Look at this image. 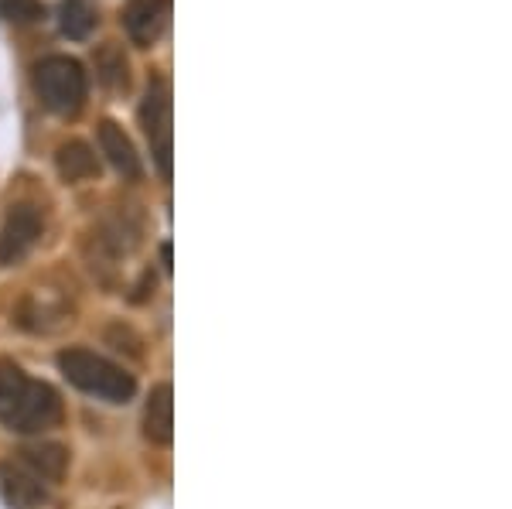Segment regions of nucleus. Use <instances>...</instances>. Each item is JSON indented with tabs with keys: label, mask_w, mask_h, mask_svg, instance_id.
I'll list each match as a JSON object with an SVG mask.
<instances>
[{
	"label": "nucleus",
	"mask_w": 512,
	"mask_h": 509,
	"mask_svg": "<svg viewBox=\"0 0 512 509\" xmlns=\"http://www.w3.org/2000/svg\"><path fill=\"white\" fill-rule=\"evenodd\" d=\"M45 18L41 0H0V21L7 24H35Z\"/></svg>",
	"instance_id": "2eb2a0df"
},
{
	"label": "nucleus",
	"mask_w": 512,
	"mask_h": 509,
	"mask_svg": "<svg viewBox=\"0 0 512 509\" xmlns=\"http://www.w3.org/2000/svg\"><path fill=\"white\" fill-rule=\"evenodd\" d=\"M171 18V0H130L123 7V31L130 35L137 48L158 45Z\"/></svg>",
	"instance_id": "423d86ee"
},
{
	"label": "nucleus",
	"mask_w": 512,
	"mask_h": 509,
	"mask_svg": "<svg viewBox=\"0 0 512 509\" xmlns=\"http://www.w3.org/2000/svg\"><path fill=\"white\" fill-rule=\"evenodd\" d=\"M59 369L76 390L106 400V404H127V400H134V393H137L134 373H127L123 366H117L106 356H99L93 349H82V346L62 349Z\"/></svg>",
	"instance_id": "f03ea898"
},
{
	"label": "nucleus",
	"mask_w": 512,
	"mask_h": 509,
	"mask_svg": "<svg viewBox=\"0 0 512 509\" xmlns=\"http://www.w3.org/2000/svg\"><path fill=\"white\" fill-rule=\"evenodd\" d=\"M99 151L106 154V161H110L113 168H117V175H123L127 182H137V178L144 175V164H140L137 147L117 120L99 123Z\"/></svg>",
	"instance_id": "6e6552de"
},
{
	"label": "nucleus",
	"mask_w": 512,
	"mask_h": 509,
	"mask_svg": "<svg viewBox=\"0 0 512 509\" xmlns=\"http://www.w3.org/2000/svg\"><path fill=\"white\" fill-rule=\"evenodd\" d=\"M99 14H96V4L93 0H62L59 7V28L65 38L72 41H86L93 35Z\"/></svg>",
	"instance_id": "ddd939ff"
},
{
	"label": "nucleus",
	"mask_w": 512,
	"mask_h": 509,
	"mask_svg": "<svg viewBox=\"0 0 512 509\" xmlns=\"http://www.w3.org/2000/svg\"><path fill=\"white\" fill-rule=\"evenodd\" d=\"M31 86H35L38 100L55 117H76L86 103L89 79L79 59L72 55H45L31 69Z\"/></svg>",
	"instance_id": "7ed1b4c3"
},
{
	"label": "nucleus",
	"mask_w": 512,
	"mask_h": 509,
	"mask_svg": "<svg viewBox=\"0 0 512 509\" xmlns=\"http://www.w3.org/2000/svg\"><path fill=\"white\" fill-rule=\"evenodd\" d=\"M144 438L158 448H168L175 441V393H171V383H158L147 397Z\"/></svg>",
	"instance_id": "1a4fd4ad"
},
{
	"label": "nucleus",
	"mask_w": 512,
	"mask_h": 509,
	"mask_svg": "<svg viewBox=\"0 0 512 509\" xmlns=\"http://www.w3.org/2000/svg\"><path fill=\"white\" fill-rule=\"evenodd\" d=\"M65 417L52 383L31 380L14 359H0V424L18 434H45Z\"/></svg>",
	"instance_id": "f257e3e1"
},
{
	"label": "nucleus",
	"mask_w": 512,
	"mask_h": 509,
	"mask_svg": "<svg viewBox=\"0 0 512 509\" xmlns=\"http://www.w3.org/2000/svg\"><path fill=\"white\" fill-rule=\"evenodd\" d=\"M18 322L28 328V332L52 335V332H62L65 325H72V315H69V308H65L62 301H59V305H55V301H48V291H35L21 305Z\"/></svg>",
	"instance_id": "9b49d317"
},
{
	"label": "nucleus",
	"mask_w": 512,
	"mask_h": 509,
	"mask_svg": "<svg viewBox=\"0 0 512 509\" xmlns=\"http://www.w3.org/2000/svg\"><path fill=\"white\" fill-rule=\"evenodd\" d=\"M14 458L28 465L35 475H41L48 486H52V482H62L65 469H69V448L55 445V441H35V445H24L21 451H14Z\"/></svg>",
	"instance_id": "9d476101"
},
{
	"label": "nucleus",
	"mask_w": 512,
	"mask_h": 509,
	"mask_svg": "<svg viewBox=\"0 0 512 509\" xmlns=\"http://www.w3.org/2000/svg\"><path fill=\"white\" fill-rule=\"evenodd\" d=\"M140 127L151 144V158L158 175L168 182L171 178V86L168 79L151 76L147 93L140 100Z\"/></svg>",
	"instance_id": "20e7f679"
},
{
	"label": "nucleus",
	"mask_w": 512,
	"mask_h": 509,
	"mask_svg": "<svg viewBox=\"0 0 512 509\" xmlns=\"http://www.w3.org/2000/svg\"><path fill=\"white\" fill-rule=\"evenodd\" d=\"M55 168H59L62 182L79 185L99 175V158L86 141H65L59 151H55Z\"/></svg>",
	"instance_id": "f8f14e48"
},
{
	"label": "nucleus",
	"mask_w": 512,
	"mask_h": 509,
	"mask_svg": "<svg viewBox=\"0 0 512 509\" xmlns=\"http://www.w3.org/2000/svg\"><path fill=\"white\" fill-rule=\"evenodd\" d=\"M130 65H127V55L120 52L117 45H103L96 52V72H99V82L110 89H127L130 82Z\"/></svg>",
	"instance_id": "4468645a"
},
{
	"label": "nucleus",
	"mask_w": 512,
	"mask_h": 509,
	"mask_svg": "<svg viewBox=\"0 0 512 509\" xmlns=\"http://www.w3.org/2000/svg\"><path fill=\"white\" fill-rule=\"evenodd\" d=\"M41 229H45V216L38 205L18 202L7 209L4 226H0V267H14L35 250Z\"/></svg>",
	"instance_id": "39448f33"
},
{
	"label": "nucleus",
	"mask_w": 512,
	"mask_h": 509,
	"mask_svg": "<svg viewBox=\"0 0 512 509\" xmlns=\"http://www.w3.org/2000/svg\"><path fill=\"white\" fill-rule=\"evenodd\" d=\"M0 489H4V499L18 509H38L48 499V482L28 469L18 458H7L0 465Z\"/></svg>",
	"instance_id": "0eeeda50"
}]
</instances>
